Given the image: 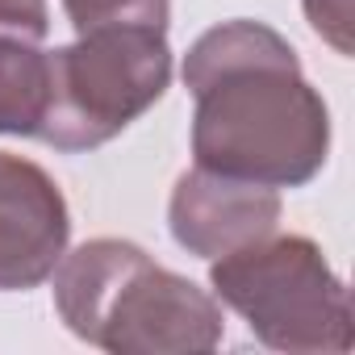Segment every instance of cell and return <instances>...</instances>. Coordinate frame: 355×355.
<instances>
[{
    "mask_svg": "<svg viewBox=\"0 0 355 355\" xmlns=\"http://www.w3.org/2000/svg\"><path fill=\"white\" fill-rule=\"evenodd\" d=\"M71 243V214L55 175L0 150V293H26L55 276Z\"/></svg>",
    "mask_w": 355,
    "mask_h": 355,
    "instance_id": "obj_5",
    "label": "cell"
},
{
    "mask_svg": "<svg viewBox=\"0 0 355 355\" xmlns=\"http://www.w3.org/2000/svg\"><path fill=\"white\" fill-rule=\"evenodd\" d=\"M193 159L268 189H305L330 155V109L305 80L293 42L263 21H222L184 55Z\"/></svg>",
    "mask_w": 355,
    "mask_h": 355,
    "instance_id": "obj_1",
    "label": "cell"
},
{
    "mask_svg": "<svg viewBox=\"0 0 355 355\" xmlns=\"http://www.w3.org/2000/svg\"><path fill=\"white\" fill-rule=\"evenodd\" d=\"M209 288L268 351L343 355L355 343L351 293L305 234H268L209 259Z\"/></svg>",
    "mask_w": 355,
    "mask_h": 355,
    "instance_id": "obj_3",
    "label": "cell"
},
{
    "mask_svg": "<svg viewBox=\"0 0 355 355\" xmlns=\"http://www.w3.org/2000/svg\"><path fill=\"white\" fill-rule=\"evenodd\" d=\"M305 17L318 38H326L338 55H351V0H305Z\"/></svg>",
    "mask_w": 355,
    "mask_h": 355,
    "instance_id": "obj_10",
    "label": "cell"
},
{
    "mask_svg": "<svg viewBox=\"0 0 355 355\" xmlns=\"http://www.w3.org/2000/svg\"><path fill=\"white\" fill-rule=\"evenodd\" d=\"M51 101V51L26 38H0V134L38 138Z\"/></svg>",
    "mask_w": 355,
    "mask_h": 355,
    "instance_id": "obj_7",
    "label": "cell"
},
{
    "mask_svg": "<svg viewBox=\"0 0 355 355\" xmlns=\"http://www.w3.org/2000/svg\"><path fill=\"white\" fill-rule=\"evenodd\" d=\"M63 13L76 26V34L101 30V26H150V30H167L171 0H63Z\"/></svg>",
    "mask_w": 355,
    "mask_h": 355,
    "instance_id": "obj_8",
    "label": "cell"
},
{
    "mask_svg": "<svg viewBox=\"0 0 355 355\" xmlns=\"http://www.w3.org/2000/svg\"><path fill=\"white\" fill-rule=\"evenodd\" d=\"M46 34H51L46 0H0V38L42 42Z\"/></svg>",
    "mask_w": 355,
    "mask_h": 355,
    "instance_id": "obj_9",
    "label": "cell"
},
{
    "mask_svg": "<svg viewBox=\"0 0 355 355\" xmlns=\"http://www.w3.org/2000/svg\"><path fill=\"white\" fill-rule=\"evenodd\" d=\"M280 193L268 184L234 180L205 167L184 171L167 201V230L189 255L222 259L251 247L280 226Z\"/></svg>",
    "mask_w": 355,
    "mask_h": 355,
    "instance_id": "obj_6",
    "label": "cell"
},
{
    "mask_svg": "<svg viewBox=\"0 0 355 355\" xmlns=\"http://www.w3.org/2000/svg\"><path fill=\"white\" fill-rule=\"evenodd\" d=\"M63 326L109 355H205L222 343V301L155 263L130 239H88L55 268Z\"/></svg>",
    "mask_w": 355,
    "mask_h": 355,
    "instance_id": "obj_2",
    "label": "cell"
},
{
    "mask_svg": "<svg viewBox=\"0 0 355 355\" xmlns=\"http://www.w3.org/2000/svg\"><path fill=\"white\" fill-rule=\"evenodd\" d=\"M171 84L167 30L101 26L51 51V101L38 138L63 155L113 142Z\"/></svg>",
    "mask_w": 355,
    "mask_h": 355,
    "instance_id": "obj_4",
    "label": "cell"
}]
</instances>
